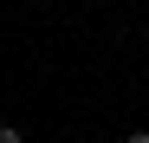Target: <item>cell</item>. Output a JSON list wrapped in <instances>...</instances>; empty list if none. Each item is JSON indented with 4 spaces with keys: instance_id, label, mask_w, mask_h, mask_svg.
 Here are the masks:
<instances>
[{
    "instance_id": "1",
    "label": "cell",
    "mask_w": 149,
    "mask_h": 143,
    "mask_svg": "<svg viewBox=\"0 0 149 143\" xmlns=\"http://www.w3.org/2000/svg\"><path fill=\"white\" fill-rule=\"evenodd\" d=\"M0 143H26V130H19V124H0Z\"/></svg>"
},
{
    "instance_id": "2",
    "label": "cell",
    "mask_w": 149,
    "mask_h": 143,
    "mask_svg": "<svg viewBox=\"0 0 149 143\" xmlns=\"http://www.w3.org/2000/svg\"><path fill=\"white\" fill-rule=\"evenodd\" d=\"M123 143H149V130H130V137H123Z\"/></svg>"
}]
</instances>
